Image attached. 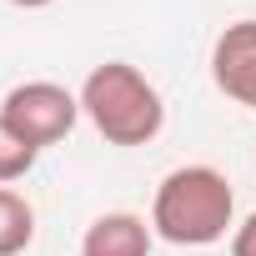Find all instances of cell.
I'll return each instance as SVG.
<instances>
[{
  "label": "cell",
  "mask_w": 256,
  "mask_h": 256,
  "mask_svg": "<svg viewBox=\"0 0 256 256\" xmlns=\"http://www.w3.org/2000/svg\"><path fill=\"white\" fill-rule=\"evenodd\" d=\"M36 146L30 141H20L16 131H10V126L6 120H0V186H10V181H20L30 166H36Z\"/></svg>",
  "instance_id": "7"
},
{
  "label": "cell",
  "mask_w": 256,
  "mask_h": 256,
  "mask_svg": "<svg viewBox=\"0 0 256 256\" xmlns=\"http://www.w3.org/2000/svg\"><path fill=\"white\" fill-rule=\"evenodd\" d=\"M231 256H256V211L231 231Z\"/></svg>",
  "instance_id": "8"
},
{
  "label": "cell",
  "mask_w": 256,
  "mask_h": 256,
  "mask_svg": "<svg viewBox=\"0 0 256 256\" xmlns=\"http://www.w3.org/2000/svg\"><path fill=\"white\" fill-rule=\"evenodd\" d=\"M80 116L106 146H151L166 126V100L131 60H100L80 80Z\"/></svg>",
  "instance_id": "2"
},
{
  "label": "cell",
  "mask_w": 256,
  "mask_h": 256,
  "mask_svg": "<svg viewBox=\"0 0 256 256\" xmlns=\"http://www.w3.org/2000/svg\"><path fill=\"white\" fill-rule=\"evenodd\" d=\"M36 241V206L10 191V186H0V256H20L30 251Z\"/></svg>",
  "instance_id": "6"
},
{
  "label": "cell",
  "mask_w": 256,
  "mask_h": 256,
  "mask_svg": "<svg viewBox=\"0 0 256 256\" xmlns=\"http://www.w3.org/2000/svg\"><path fill=\"white\" fill-rule=\"evenodd\" d=\"M151 231L171 246H216L236 231V191L216 166H176L151 201Z\"/></svg>",
  "instance_id": "1"
},
{
  "label": "cell",
  "mask_w": 256,
  "mask_h": 256,
  "mask_svg": "<svg viewBox=\"0 0 256 256\" xmlns=\"http://www.w3.org/2000/svg\"><path fill=\"white\" fill-rule=\"evenodd\" d=\"M151 221L136 211H106L86 226L80 236V256H151Z\"/></svg>",
  "instance_id": "5"
},
{
  "label": "cell",
  "mask_w": 256,
  "mask_h": 256,
  "mask_svg": "<svg viewBox=\"0 0 256 256\" xmlns=\"http://www.w3.org/2000/svg\"><path fill=\"white\" fill-rule=\"evenodd\" d=\"M10 6H20V10H46V6H56V0H10Z\"/></svg>",
  "instance_id": "9"
},
{
  "label": "cell",
  "mask_w": 256,
  "mask_h": 256,
  "mask_svg": "<svg viewBox=\"0 0 256 256\" xmlns=\"http://www.w3.org/2000/svg\"><path fill=\"white\" fill-rule=\"evenodd\" d=\"M211 80L221 96L256 110V20H231L211 46Z\"/></svg>",
  "instance_id": "4"
},
{
  "label": "cell",
  "mask_w": 256,
  "mask_h": 256,
  "mask_svg": "<svg viewBox=\"0 0 256 256\" xmlns=\"http://www.w3.org/2000/svg\"><path fill=\"white\" fill-rule=\"evenodd\" d=\"M0 120H6L20 141L46 151V146H56V141H66L76 131L80 96H70L56 80H26V86H16L6 100H0Z\"/></svg>",
  "instance_id": "3"
}]
</instances>
